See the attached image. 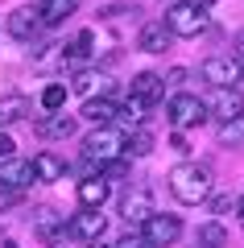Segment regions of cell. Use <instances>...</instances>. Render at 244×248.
<instances>
[{"instance_id": "obj_1", "label": "cell", "mask_w": 244, "mask_h": 248, "mask_svg": "<svg viewBox=\"0 0 244 248\" xmlns=\"http://www.w3.org/2000/svg\"><path fill=\"white\" fill-rule=\"evenodd\" d=\"M170 190H174L178 203L186 207H199L211 199V170L199 166V161H178L174 170H170Z\"/></svg>"}, {"instance_id": "obj_2", "label": "cell", "mask_w": 244, "mask_h": 248, "mask_svg": "<svg viewBox=\"0 0 244 248\" xmlns=\"http://www.w3.org/2000/svg\"><path fill=\"white\" fill-rule=\"evenodd\" d=\"M124 145H129V133H120L116 124H104V128H96V133L83 141V157H87L91 166H108V161L124 157Z\"/></svg>"}, {"instance_id": "obj_3", "label": "cell", "mask_w": 244, "mask_h": 248, "mask_svg": "<svg viewBox=\"0 0 244 248\" xmlns=\"http://www.w3.org/2000/svg\"><path fill=\"white\" fill-rule=\"evenodd\" d=\"M166 29L174 37H199V33H207V13L203 9H191V4H170L166 9Z\"/></svg>"}, {"instance_id": "obj_4", "label": "cell", "mask_w": 244, "mask_h": 248, "mask_svg": "<svg viewBox=\"0 0 244 248\" xmlns=\"http://www.w3.org/2000/svg\"><path fill=\"white\" fill-rule=\"evenodd\" d=\"M166 116L174 128H191V124H203L207 120V104H203L199 95H191V91H174L166 104Z\"/></svg>"}, {"instance_id": "obj_5", "label": "cell", "mask_w": 244, "mask_h": 248, "mask_svg": "<svg viewBox=\"0 0 244 248\" xmlns=\"http://www.w3.org/2000/svg\"><path fill=\"white\" fill-rule=\"evenodd\" d=\"M141 236L149 240V248H170L178 236H182V219H178V215H162V211H153L145 223H141Z\"/></svg>"}, {"instance_id": "obj_6", "label": "cell", "mask_w": 244, "mask_h": 248, "mask_svg": "<svg viewBox=\"0 0 244 248\" xmlns=\"http://www.w3.org/2000/svg\"><path fill=\"white\" fill-rule=\"evenodd\" d=\"M4 29H9V37H17V42H33V37L46 29L42 9H33V4H21V9H13L9 21H4Z\"/></svg>"}, {"instance_id": "obj_7", "label": "cell", "mask_w": 244, "mask_h": 248, "mask_svg": "<svg viewBox=\"0 0 244 248\" xmlns=\"http://www.w3.org/2000/svg\"><path fill=\"white\" fill-rule=\"evenodd\" d=\"M66 232H70L66 215L50 211V207H42V211H33V236L42 240L46 248H58V244H62V236H66Z\"/></svg>"}, {"instance_id": "obj_8", "label": "cell", "mask_w": 244, "mask_h": 248, "mask_svg": "<svg viewBox=\"0 0 244 248\" xmlns=\"http://www.w3.org/2000/svg\"><path fill=\"white\" fill-rule=\"evenodd\" d=\"M207 112L215 116L219 124L240 120V116H244V95L236 87H215V91H211V99H207Z\"/></svg>"}, {"instance_id": "obj_9", "label": "cell", "mask_w": 244, "mask_h": 248, "mask_svg": "<svg viewBox=\"0 0 244 248\" xmlns=\"http://www.w3.org/2000/svg\"><path fill=\"white\" fill-rule=\"evenodd\" d=\"M104 232H108V215L104 211H83V207H79V215L70 219V236H79L83 244H99Z\"/></svg>"}, {"instance_id": "obj_10", "label": "cell", "mask_w": 244, "mask_h": 248, "mask_svg": "<svg viewBox=\"0 0 244 248\" xmlns=\"http://www.w3.org/2000/svg\"><path fill=\"white\" fill-rule=\"evenodd\" d=\"M203 79L211 87H236V83H244V71L236 58H207L203 62Z\"/></svg>"}, {"instance_id": "obj_11", "label": "cell", "mask_w": 244, "mask_h": 248, "mask_svg": "<svg viewBox=\"0 0 244 248\" xmlns=\"http://www.w3.org/2000/svg\"><path fill=\"white\" fill-rule=\"evenodd\" d=\"M153 211H157V207H153V195H149L145 186H137V190H129V195L120 199V219L132 223V228H137V223H145Z\"/></svg>"}, {"instance_id": "obj_12", "label": "cell", "mask_w": 244, "mask_h": 248, "mask_svg": "<svg viewBox=\"0 0 244 248\" xmlns=\"http://www.w3.org/2000/svg\"><path fill=\"white\" fill-rule=\"evenodd\" d=\"M33 161H21V157H9L0 161V190H25L33 186Z\"/></svg>"}, {"instance_id": "obj_13", "label": "cell", "mask_w": 244, "mask_h": 248, "mask_svg": "<svg viewBox=\"0 0 244 248\" xmlns=\"http://www.w3.org/2000/svg\"><path fill=\"white\" fill-rule=\"evenodd\" d=\"M66 87L79 91L83 99H99V95H108V91H112V79H108L104 71H75V79H70Z\"/></svg>"}, {"instance_id": "obj_14", "label": "cell", "mask_w": 244, "mask_h": 248, "mask_svg": "<svg viewBox=\"0 0 244 248\" xmlns=\"http://www.w3.org/2000/svg\"><path fill=\"white\" fill-rule=\"evenodd\" d=\"M170 29H166V21H145V25H141V33H137V46L145 54H166L170 50Z\"/></svg>"}, {"instance_id": "obj_15", "label": "cell", "mask_w": 244, "mask_h": 248, "mask_svg": "<svg viewBox=\"0 0 244 248\" xmlns=\"http://www.w3.org/2000/svg\"><path fill=\"white\" fill-rule=\"evenodd\" d=\"M108 190H112V186H108L99 174L83 178V182H79V207H83V211H104V203H108Z\"/></svg>"}, {"instance_id": "obj_16", "label": "cell", "mask_w": 244, "mask_h": 248, "mask_svg": "<svg viewBox=\"0 0 244 248\" xmlns=\"http://www.w3.org/2000/svg\"><path fill=\"white\" fill-rule=\"evenodd\" d=\"M162 95H166V83H162V75H153V71L132 75V99H141V104H157Z\"/></svg>"}, {"instance_id": "obj_17", "label": "cell", "mask_w": 244, "mask_h": 248, "mask_svg": "<svg viewBox=\"0 0 244 248\" xmlns=\"http://www.w3.org/2000/svg\"><path fill=\"white\" fill-rule=\"evenodd\" d=\"M145 112H149V104H141V99H132L129 95V104L124 108H116V128L120 133H132V128H145Z\"/></svg>"}, {"instance_id": "obj_18", "label": "cell", "mask_w": 244, "mask_h": 248, "mask_svg": "<svg viewBox=\"0 0 244 248\" xmlns=\"http://www.w3.org/2000/svg\"><path fill=\"white\" fill-rule=\"evenodd\" d=\"M33 178L37 182H58V178H66V161L58 157V153H37L33 157Z\"/></svg>"}, {"instance_id": "obj_19", "label": "cell", "mask_w": 244, "mask_h": 248, "mask_svg": "<svg viewBox=\"0 0 244 248\" xmlns=\"http://www.w3.org/2000/svg\"><path fill=\"white\" fill-rule=\"evenodd\" d=\"M29 116V99L25 95H0V133L9 128V124L25 120Z\"/></svg>"}, {"instance_id": "obj_20", "label": "cell", "mask_w": 244, "mask_h": 248, "mask_svg": "<svg viewBox=\"0 0 244 248\" xmlns=\"http://www.w3.org/2000/svg\"><path fill=\"white\" fill-rule=\"evenodd\" d=\"M83 120H91L96 128H104V124H112V120H116V104H112L108 95L87 99V104H83Z\"/></svg>"}, {"instance_id": "obj_21", "label": "cell", "mask_w": 244, "mask_h": 248, "mask_svg": "<svg viewBox=\"0 0 244 248\" xmlns=\"http://www.w3.org/2000/svg\"><path fill=\"white\" fill-rule=\"evenodd\" d=\"M79 4H83V0H46L42 4V21L46 25H62L66 17H75Z\"/></svg>"}, {"instance_id": "obj_22", "label": "cell", "mask_w": 244, "mask_h": 248, "mask_svg": "<svg viewBox=\"0 0 244 248\" xmlns=\"http://www.w3.org/2000/svg\"><path fill=\"white\" fill-rule=\"evenodd\" d=\"M37 133L42 137H70L75 133V116H58L54 112L50 120H37Z\"/></svg>"}, {"instance_id": "obj_23", "label": "cell", "mask_w": 244, "mask_h": 248, "mask_svg": "<svg viewBox=\"0 0 244 248\" xmlns=\"http://www.w3.org/2000/svg\"><path fill=\"white\" fill-rule=\"evenodd\" d=\"M199 248H228V232L219 219H207L199 228Z\"/></svg>"}, {"instance_id": "obj_24", "label": "cell", "mask_w": 244, "mask_h": 248, "mask_svg": "<svg viewBox=\"0 0 244 248\" xmlns=\"http://www.w3.org/2000/svg\"><path fill=\"white\" fill-rule=\"evenodd\" d=\"M124 153H132V157L153 153V137H149L145 128H132V133H129V145H124Z\"/></svg>"}, {"instance_id": "obj_25", "label": "cell", "mask_w": 244, "mask_h": 248, "mask_svg": "<svg viewBox=\"0 0 244 248\" xmlns=\"http://www.w3.org/2000/svg\"><path fill=\"white\" fill-rule=\"evenodd\" d=\"M66 91H70L66 83H50V87L42 91V108H46V112H58V108L66 104Z\"/></svg>"}, {"instance_id": "obj_26", "label": "cell", "mask_w": 244, "mask_h": 248, "mask_svg": "<svg viewBox=\"0 0 244 248\" xmlns=\"http://www.w3.org/2000/svg\"><path fill=\"white\" fill-rule=\"evenodd\" d=\"M129 174H132V170H129V161H124V157H116V161H108V166H99V178H104L108 186H112V182H124Z\"/></svg>"}, {"instance_id": "obj_27", "label": "cell", "mask_w": 244, "mask_h": 248, "mask_svg": "<svg viewBox=\"0 0 244 248\" xmlns=\"http://www.w3.org/2000/svg\"><path fill=\"white\" fill-rule=\"evenodd\" d=\"M244 137V116L240 120H228V124H219V145H236Z\"/></svg>"}, {"instance_id": "obj_28", "label": "cell", "mask_w": 244, "mask_h": 248, "mask_svg": "<svg viewBox=\"0 0 244 248\" xmlns=\"http://www.w3.org/2000/svg\"><path fill=\"white\" fill-rule=\"evenodd\" d=\"M112 248H149V240L145 236H141V232H124V236L120 240H116V244Z\"/></svg>"}, {"instance_id": "obj_29", "label": "cell", "mask_w": 244, "mask_h": 248, "mask_svg": "<svg viewBox=\"0 0 244 248\" xmlns=\"http://www.w3.org/2000/svg\"><path fill=\"white\" fill-rule=\"evenodd\" d=\"M13 153H17V145H13V137H9V133H0V161H9Z\"/></svg>"}, {"instance_id": "obj_30", "label": "cell", "mask_w": 244, "mask_h": 248, "mask_svg": "<svg viewBox=\"0 0 244 248\" xmlns=\"http://www.w3.org/2000/svg\"><path fill=\"white\" fill-rule=\"evenodd\" d=\"M21 190H0V211H9V207H17Z\"/></svg>"}, {"instance_id": "obj_31", "label": "cell", "mask_w": 244, "mask_h": 248, "mask_svg": "<svg viewBox=\"0 0 244 248\" xmlns=\"http://www.w3.org/2000/svg\"><path fill=\"white\" fill-rule=\"evenodd\" d=\"M232 58H236V62H240V66H244V29H240V33H236V42H232Z\"/></svg>"}, {"instance_id": "obj_32", "label": "cell", "mask_w": 244, "mask_h": 248, "mask_svg": "<svg viewBox=\"0 0 244 248\" xmlns=\"http://www.w3.org/2000/svg\"><path fill=\"white\" fill-rule=\"evenodd\" d=\"M162 83H186V71H182V66H174V71H170Z\"/></svg>"}, {"instance_id": "obj_33", "label": "cell", "mask_w": 244, "mask_h": 248, "mask_svg": "<svg viewBox=\"0 0 244 248\" xmlns=\"http://www.w3.org/2000/svg\"><path fill=\"white\" fill-rule=\"evenodd\" d=\"M228 207H232V199H215V203H211V211H215V215H224Z\"/></svg>"}, {"instance_id": "obj_34", "label": "cell", "mask_w": 244, "mask_h": 248, "mask_svg": "<svg viewBox=\"0 0 244 248\" xmlns=\"http://www.w3.org/2000/svg\"><path fill=\"white\" fill-rule=\"evenodd\" d=\"M182 4H191V9H203V13H207L211 4H215V0H182Z\"/></svg>"}, {"instance_id": "obj_35", "label": "cell", "mask_w": 244, "mask_h": 248, "mask_svg": "<svg viewBox=\"0 0 244 248\" xmlns=\"http://www.w3.org/2000/svg\"><path fill=\"white\" fill-rule=\"evenodd\" d=\"M236 215H240V223H244V195L236 199Z\"/></svg>"}, {"instance_id": "obj_36", "label": "cell", "mask_w": 244, "mask_h": 248, "mask_svg": "<svg viewBox=\"0 0 244 248\" xmlns=\"http://www.w3.org/2000/svg\"><path fill=\"white\" fill-rule=\"evenodd\" d=\"M0 248H17V240H4V244H0Z\"/></svg>"}, {"instance_id": "obj_37", "label": "cell", "mask_w": 244, "mask_h": 248, "mask_svg": "<svg viewBox=\"0 0 244 248\" xmlns=\"http://www.w3.org/2000/svg\"><path fill=\"white\" fill-rule=\"evenodd\" d=\"M96 248H104V244H96Z\"/></svg>"}, {"instance_id": "obj_38", "label": "cell", "mask_w": 244, "mask_h": 248, "mask_svg": "<svg viewBox=\"0 0 244 248\" xmlns=\"http://www.w3.org/2000/svg\"><path fill=\"white\" fill-rule=\"evenodd\" d=\"M240 71H244V66H240Z\"/></svg>"}]
</instances>
